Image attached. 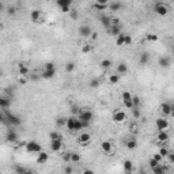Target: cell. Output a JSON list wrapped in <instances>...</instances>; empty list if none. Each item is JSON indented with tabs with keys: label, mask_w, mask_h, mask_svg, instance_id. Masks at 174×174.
<instances>
[{
	"label": "cell",
	"mask_w": 174,
	"mask_h": 174,
	"mask_svg": "<svg viewBox=\"0 0 174 174\" xmlns=\"http://www.w3.org/2000/svg\"><path fill=\"white\" fill-rule=\"evenodd\" d=\"M78 142H79L80 146H89L90 142H91V135L87 133V132H83V133H80V136L78 137Z\"/></svg>",
	"instance_id": "ba28073f"
},
{
	"label": "cell",
	"mask_w": 174,
	"mask_h": 174,
	"mask_svg": "<svg viewBox=\"0 0 174 174\" xmlns=\"http://www.w3.org/2000/svg\"><path fill=\"white\" fill-rule=\"evenodd\" d=\"M132 102H133V106L135 107H139L140 106V103H142V101H140V98H139L137 95H133L132 97Z\"/></svg>",
	"instance_id": "7bdbcfd3"
},
{
	"label": "cell",
	"mask_w": 174,
	"mask_h": 174,
	"mask_svg": "<svg viewBox=\"0 0 174 174\" xmlns=\"http://www.w3.org/2000/svg\"><path fill=\"white\" fill-rule=\"evenodd\" d=\"M156 140L160 143H165L169 140V135H167V132L166 131H160L156 133Z\"/></svg>",
	"instance_id": "d6986e66"
},
{
	"label": "cell",
	"mask_w": 174,
	"mask_h": 174,
	"mask_svg": "<svg viewBox=\"0 0 174 174\" xmlns=\"http://www.w3.org/2000/svg\"><path fill=\"white\" fill-rule=\"evenodd\" d=\"M122 166H124L125 173H127V171H132V170H133V163H132V160H129V159L124 160V163H122Z\"/></svg>",
	"instance_id": "f1b7e54d"
},
{
	"label": "cell",
	"mask_w": 174,
	"mask_h": 174,
	"mask_svg": "<svg viewBox=\"0 0 174 174\" xmlns=\"http://www.w3.org/2000/svg\"><path fill=\"white\" fill-rule=\"evenodd\" d=\"M165 173H166V169L162 165H159V166H156L153 169V174H165Z\"/></svg>",
	"instance_id": "e575fe53"
},
{
	"label": "cell",
	"mask_w": 174,
	"mask_h": 174,
	"mask_svg": "<svg viewBox=\"0 0 174 174\" xmlns=\"http://www.w3.org/2000/svg\"><path fill=\"white\" fill-rule=\"evenodd\" d=\"M160 112L163 116H173V112H171V105L167 102H163L160 105Z\"/></svg>",
	"instance_id": "8fae6325"
},
{
	"label": "cell",
	"mask_w": 174,
	"mask_h": 174,
	"mask_svg": "<svg viewBox=\"0 0 174 174\" xmlns=\"http://www.w3.org/2000/svg\"><path fill=\"white\" fill-rule=\"evenodd\" d=\"M110 16L109 15H101V18H100V21H101V23L103 25V27H106V30L110 27Z\"/></svg>",
	"instance_id": "cb8c5ba5"
},
{
	"label": "cell",
	"mask_w": 174,
	"mask_h": 174,
	"mask_svg": "<svg viewBox=\"0 0 174 174\" xmlns=\"http://www.w3.org/2000/svg\"><path fill=\"white\" fill-rule=\"evenodd\" d=\"M83 174H95V173H94V170H91V169H84V170H83Z\"/></svg>",
	"instance_id": "6f0895ef"
},
{
	"label": "cell",
	"mask_w": 174,
	"mask_h": 174,
	"mask_svg": "<svg viewBox=\"0 0 174 174\" xmlns=\"http://www.w3.org/2000/svg\"><path fill=\"white\" fill-rule=\"evenodd\" d=\"M146 39L150 41V42H155V41H158V36L154 34V33H148V34L146 36Z\"/></svg>",
	"instance_id": "f35d334b"
},
{
	"label": "cell",
	"mask_w": 174,
	"mask_h": 174,
	"mask_svg": "<svg viewBox=\"0 0 174 174\" xmlns=\"http://www.w3.org/2000/svg\"><path fill=\"white\" fill-rule=\"evenodd\" d=\"M14 14H15V8L14 7L8 8V15H14Z\"/></svg>",
	"instance_id": "91938a15"
},
{
	"label": "cell",
	"mask_w": 174,
	"mask_h": 174,
	"mask_svg": "<svg viewBox=\"0 0 174 174\" xmlns=\"http://www.w3.org/2000/svg\"><path fill=\"white\" fill-rule=\"evenodd\" d=\"M107 33H109L110 36L118 37L121 34V26H110V27L107 29Z\"/></svg>",
	"instance_id": "ac0fdd59"
},
{
	"label": "cell",
	"mask_w": 174,
	"mask_h": 174,
	"mask_svg": "<svg viewBox=\"0 0 174 174\" xmlns=\"http://www.w3.org/2000/svg\"><path fill=\"white\" fill-rule=\"evenodd\" d=\"M154 12L160 15V16H165V15H167V12H169V8H167V6L165 3L158 1V3L154 4Z\"/></svg>",
	"instance_id": "3957f363"
},
{
	"label": "cell",
	"mask_w": 174,
	"mask_h": 174,
	"mask_svg": "<svg viewBox=\"0 0 174 174\" xmlns=\"http://www.w3.org/2000/svg\"><path fill=\"white\" fill-rule=\"evenodd\" d=\"M30 18H32L33 22H38V19L41 18V11L39 10H33L30 12Z\"/></svg>",
	"instance_id": "d4e9b609"
},
{
	"label": "cell",
	"mask_w": 174,
	"mask_h": 174,
	"mask_svg": "<svg viewBox=\"0 0 174 174\" xmlns=\"http://www.w3.org/2000/svg\"><path fill=\"white\" fill-rule=\"evenodd\" d=\"M121 8H122V3H121V1H110L109 3L110 11H120Z\"/></svg>",
	"instance_id": "44dd1931"
},
{
	"label": "cell",
	"mask_w": 174,
	"mask_h": 174,
	"mask_svg": "<svg viewBox=\"0 0 174 174\" xmlns=\"http://www.w3.org/2000/svg\"><path fill=\"white\" fill-rule=\"evenodd\" d=\"M56 4L60 8H65V7H71L72 1H71V0H57Z\"/></svg>",
	"instance_id": "484cf974"
},
{
	"label": "cell",
	"mask_w": 174,
	"mask_h": 174,
	"mask_svg": "<svg viewBox=\"0 0 174 174\" xmlns=\"http://www.w3.org/2000/svg\"><path fill=\"white\" fill-rule=\"evenodd\" d=\"M76 120H78V118L75 117V116H71V117L67 118V125H65V127H67L68 131H71V132L75 131V124H76Z\"/></svg>",
	"instance_id": "4fadbf2b"
},
{
	"label": "cell",
	"mask_w": 174,
	"mask_h": 174,
	"mask_svg": "<svg viewBox=\"0 0 174 174\" xmlns=\"http://www.w3.org/2000/svg\"><path fill=\"white\" fill-rule=\"evenodd\" d=\"M148 165H150V167H151V169H154V167H156V166H159V162H156L155 159H153V158H151V159H150V162H148Z\"/></svg>",
	"instance_id": "c3c4849f"
},
{
	"label": "cell",
	"mask_w": 174,
	"mask_h": 174,
	"mask_svg": "<svg viewBox=\"0 0 174 174\" xmlns=\"http://www.w3.org/2000/svg\"><path fill=\"white\" fill-rule=\"evenodd\" d=\"M91 39H92V41H95V39H98V33L92 32V34H91Z\"/></svg>",
	"instance_id": "680465c9"
},
{
	"label": "cell",
	"mask_w": 174,
	"mask_h": 174,
	"mask_svg": "<svg viewBox=\"0 0 174 174\" xmlns=\"http://www.w3.org/2000/svg\"><path fill=\"white\" fill-rule=\"evenodd\" d=\"M116 44H117L118 46H122V45H125V34L124 33H121L120 36L116 38Z\"/></svg>",
	"instance_id": "836d02e7"
},
{
	"label": "cell",
	"mask_w": 174,
	"mask_h": 174,
	"mask_svg": "<svg viewBox=\"0 0 174 174\" xmlns=\"http://www.w3.org/2000/svg\"><path fill=\"white\" fill-rule=\"evenodd\" d=\"M100 84H101V82L98 78H94L90 80V87H91V89H97V87H100Z\"/></svg>",
	"instance_id": "8d00e7d4"
},
{
	"label": "cell",
	"mask_w": 174,
	"mask_h": 174,
	"mask_svg": "<svg viewBox=\"0 0 174 174\" xmlns=\"http://www.w3.org/2000/svg\"><path fill=\"white\" fill-rule=\"evenodd\" d=\"M171 112H173V116H174V102L171 103Z\"/></svg>",
	"instance_id": "6125c7cd"
},
{
	"label": "cell",
	"mask_w": 174,
	"mask_h": 174,
	"mask_svg": "<svg viewBox=\"0 0 174 174\" xmlns=\"http://www.w3.org/2000/svg\"><path fill=\"white\" fill-rule=\"evenodd\" d=\"M61 148H63V139H60V140H50V151L59 153Z\"/></svg>",
	"instance_id": "9c48e42d"
},
{
	"label": "cell",
	"mask_w": 174,
	"mask_h": 174,
	"mask_svg": "<svg viewBox=\"0 0 174 174\" xmlns=\"http://www.w3.org/2000/svg\"><path fill=\"white\" fill-rule=\"evenodd\" d=\"M56 125L57 127H65V125H67V118H64V117H59L56 120Z\"/></svg>",
	"instance_id": "74e56055"
},
{
	"label": "cell",
	"mask_w": 174,
	"mask_h": 174,
	"mask_svg": "<svg viewBox=\"0 0 174 174\" xmlns=\"http://www.w3.org/2000/svg\"><path fill=\"white\" fill-rule=\"evenodd\" d=\"M82 52L83 53H90V52H91V45H89V44L83 45L82 46Z\"/></svg>",
	"instance_id": "7dc6e473"
},
{
	"label": "cell",
	"mask_w": 174,
	"mask_h": 174,
	"mask_svg": "<svg viewBox=\"0 0 174 174\" xmlns=\"http://www.w3.org/2000/svg\"><path fill=\"white\" fill-rule=\"evenodd\" d=\"M125 146H127V148L128 150H135L136 147H137V142H136L135 137H131V139H128V140L125 142Z\"/></svg>",
	"instance_id": "7402d4cb"
},
{
	"label": "cell",
	"mask_w": 174,
	"mask_h": 174,
	"mask_svg": "<svg viewBox=\"0 0 174 174\" xmlns=\"http://www.w3.org/2000/svg\"><path fill=\"white\" fill-rule=\"evenodd\" d=\"M44 69H56V67H54V64L53 63H46L45 64V67H44Z\"/></svg>",
	"instance_id": "f5cc1de1"
},
{
	"label": "cell",
	"mask_w": 174,
	"mask_h": 174,
	"mask_svg": "<svg viewBox=\"0 0 174 174\" xmlns=\"http://www.w3.org/2000/svg\"><path fill=\"white\" fill-rule=\"evenodd\" d=\"M80 112H82V110L79 109L78 106H72V109H71V113H72V116H75V114H80Z\"/></svg>",
	"instance_id": "f907efd6"
},
{
	"label": "cell",
	"mask_w": 174,
	"mask_h": 174,
	"mask_svg": "<svg viewBox=\"0 0 174 174\" xmlns=\"http://www.w3.org/2000/svg\"><path fill=\"white\" fill-rule=\"evenodd\" d=\"M101 148H102L103 153L110 154L112 153V150H113V146H112V143H110L109 140H105V142L101 143Z\"/></svg>",
	"instance_id": "e0dca14e"
},
{
	"label": "cell",
	"mask_w": 174,
	"mask_h": 174,
	"mask_svg": "<svg viewBox=\"0 0 174 174\" xmlns=\"http://www.w3.org/2000/svg\"><path fill=\"white\" fill-rule=\"evenodd\" d=\"M153 159H155L156 162H159V163H162V162H163V156L160 155L159 153H156V154H154V155H153Z\"/></svg>",
	"instance_id": "f6af8a7d"
},
{
	"label": "cell",
	"mask_w": 174,
	"mask_h": 174,
	"mask_svg": "<svg viewBox=\"0 0 174 174\" xmlns=\"http://www.w3.org/2000/svg\"><path fill=\"white\" fill-rule=\"evenodd\" d=\"M128 72V67H127V64L125 63H121V64L117 65V74L118 75H124Z\"/></svg>",
	"instance_id": "4316f807"
},
{
	"label": "cell",
	"mask_w": 174,
	"mask_h": 174,
	"mask_svg": "<svg viewBox=\"0 0 174 174\" xmlns=\"http://www.w3.org/2000/svg\"><path fill=\"white\" fill-rule=\"evenodd\" d=\"M75 68H76V65H75L74 61H68L67 64H65V72L71 74V72H74V71H75Z\"/></svg>",
	"instance_id": "4dcf8cb0"
},
{
	"label": "cell",
	"mask_w": 174,
	"mask_h": 174,
	"mask_svg": "<svg viewBox=\"0 0 174 174\" xmlns=\"http://www.w3.org/2000/svg\"><path fill=\"white\" fill-rule=\"evenodd\" d=\"M23 174H33V171L32 170H29V169H26V171Z\"/></svg>",
	"instance_id": "94428289"
},
{
	"label": "cell",
	"mask_w": 174,
	"mask_h": 174,
	"mask_svg": "<svg viewBox=\"0 0 174 174\" xmlns=\"http://www.w3.org/2000/svg\"><path fill=\"white\" fill-rule=\"evenodd\" d=\"M158 63H159V67L160 68H169L171 65L170 57H167V56H160L159 60H158Z\"/></svg>",
	"instance_id": "30bf717a"
},
{
	"label": "cell",
	"mask_w": 174,
	"mask_h": 174,
	"mask_svg": "<svg viewBox=\"0 0 174 174\" xmlns=\"http://www.w3.org/2000/svg\"><path fill=\"white\" fill-rule=\"evenodd\" d=\"M71 162H74V163H79V162H80V155H79L78 153H72Z\"/></svg>",
	"instance_id": "60d3db41"
},
{
	"label": "cell",
	"mask_w": 174,
	"mask_h": 174,
	"mask_svg": "<svg viewBox=\"0 0 174 174\" xmlns=\"http://www.w3.org/2000/svg\"><path fill=\"white\" fill-rule=\"evenodd\" d=\"M14 169H15V171H16V174H23V173L26 171V169H25V167L18 166V165H15V166H14Z\"/></svg>",
	"instance_id": "bcb514c9"
},
{
	"label": "cell",
	"mask_w": 174,
	"mask_h": 174,
	"mask_svg": "<svg viewBox=\"0 0 174 174\" xmlns=\"http://www.w3.org/2000/svg\"><path fill=\"white\" fill-rule=\"evenodd\" d=\"M4 114H6V117H7V121H8V124H11V125H21V122H22V120H21V117H18L16 114H14V113H10L8 110H1Z\"/></svg>",
	"instance_id": "7a4b0ae2"
},
{
	"label": "cell",
	"mask_w": 174,
	"mask_h": 174,
	"mask_svg": "<svg viewBox=\"0 0 174 174\" xmlns=\"http://www.w3.org/2000/svg\"><path fill=\"white\" fill-rule=\"evenodd\" d=\"M169 120H166L165 117H159V118H156V121H155V127H156V129H158V132H160V131H166L167 128H169Z\"/></svg>",
	"instance_id": "277c9868"
},
{
	"label": "cell",
	"mask_w": 174,
	"mask_h": 174,
	"mask_svg": "<svg viewBox=\"0 0 174 174\" xmlns=\"http://www.w3.org/2000/svg\"><path fill=\"white\" fill-rule=\"evenodd\" d=\"M132 44V37L125 34V45H131Z\"/></svg>",
	"instance_id": "11a10c76"
},
{
	"label": "cell",
	"mask_w": 174,
	"mask_h": 174,
	"mask_svg": "<svg viewBox=\"0 0 174 174\" xmlns=\"http://www.w3.org/2000/svg\"><path fill=\"white\" fill-rule=\"evenodd\" d=\"M140 174H147V173H146L144 170H140Z\"/></svg>",
	"instance_id": "be15d7a7"
},
{
	"label": "cell",
	"mask_w": 174,
	"mask_h": 174,
	"mask_svg": "<svg viewBox=\"0 0 174 174\" xmlns=\"http://www.w3.org/2000/svg\"><path fill=\"white\" fill-rule=\"evenodd\" d=\"M78 33H79V36L83 37V38H89V37H91L92 30L89 25H82L80 27H79Z\"/></svg>",
	"instance_id": "8992f818"
},
{
	"label": "cell",
	"mask_w": 174,
	"mask_h": 174,
	"mask_svg": "<svg viewBox=\"0 0 174 174\" xmlns=\"http://www.w3.org/2000/svg\"><path fill=\"white\" fill-rule=\"evenodd\" d=\"M125 174H133V173H132V171H127V173H125Z\"/></svg>",
	"instance_id": "e7e4bbea"
},
{
	"label": "cell",
	"mask_w": 174,
	"mask_h": 174,
	"mask_svg": "<svg viewBox=\"0 0 174 174\" xmlns=\"http://www.w3.org/2000/svg\"><path fill=\"white\" fill-rule=\"evenodd\" d=\"M18 71H19V74L22 75V76H26V75H29V68H27V65H25V64H19V67H18Z\"/></svg>",
	"instance_id": "f546056e"
},
{
	"label": "cell",
	"mask_w": 174,
	"mask_h": 174,
	"mask_svg": "<svg viewBox=\"0 0 174 174\" xmlns=\"http://www.w3.org/2000/svg\"><path fill=\"white\" fill-rule=\"evenodd\" d=\"M92 7L95 8L97 11H105L109 8V3H101V1H95Z\"/></svg>",
	"instance_id": "ffe728a7"
},
{
	"label": "cell",
	"mask_w": 174,
	"mask_h": 174,
	"mask_svg": "<svg viewBox=\"0 0 174 174\" xmlns=\"http://www.w3.org/2000/svg\"><path fill=\"white\" fill-rule=\"evenodd\" d=\"M71 155H72V153L65 151V153L63 154V160H64V162H71Z\"/></svg>",
	"instance_id": "ee69618b"
},
{
	"label": "cell",
	"mask_w": 174,
	"mask_h": 174,
	"mask_svg": "<svg viewBox=\"0 0 174 174\" xmlns=\"http://www.w3.org/2000/svg\"><path fill=\"white\" fill-rule=\"evenodd\" d=\"M49 137H50V140H60V139H63L60 133H59V132H56V131H52V132H50V133H49Z\"/></svg>",
	"instance_id": "d590c367"
},
{
	"label": "cell",
	"mask_w": 174,
	"mask_h": 174,
	"mask_svg": "<svg viewBox=\"0 0 174 174\" xmlns=\"http://www.w3.org/2000/svg\"><path fill=\"white\" fill-rule=\"evenodd\" d=\"M26 153H36V154H39V153H42V147H41V144H39L38 142H34V140H32V142H27L26 143Z\"/></svg>",
	"instance_id": "6da1fadb"
},
{
	"label": "cell",
	"mask_w": 174,
	"mask_h": 174,
	"mask_svg": "<svg viewBox=\"0 0 174 174\" xmlns=\"http://www.w3.org/2000/svg\"><path fill=\"white\" fill-rule=\"evenodd\" d=\"M44 79L49 80V79H53L56 76V69H44L42 75H41Z\"/></svg>",
	"instance_id": "9a60e30c"
},
{
	"label": "cell",
	"mask_w": 174,
	"mask_h": 174,
	"mask_svg": "<svg viewBox=\"0 0 174 174\" xmlns=\"http://www.w3.org/2000/svg\"><path fill=\"white\" fill-rule=\"evenodd\" d=\"M6 140L8 143H16L18 142V133L15 131H8L7 136H6Z\"/></svg>",
	"instance_id": "5bb4252c"
},
{
	"label": "cell",
	"mask_w": 174,
	"mask_h": 174,
	"mask_svg": "<svg viewBox=\"0 0 174 174\" xmlns=\"http://www.w3.org/2000/svg\"><path fill=\"white\" fill-rule=\"evenodd\" d=\"M158 153H159L160 155L163 156V158H167V156H169V154H170V151H169V150H167L166 147H160Z\"/></svg>",
	"instance_id": "ab89813d"
},
{
	"label": "cell",
	"mask_w": 174,
	"mask_h": 174,
	"mask_svg": "<svg viewBox=\"0 0 174 174\" xmlns=\"http://www.w3.org/2000/svg\"><path fill=\"white\" fill-rule=\"evenodd\" d=\"M110 26H120V21L117 18H112L110 19Z\"/></svg>",
	"instance_id": "816d5d0a"
},
{
	"label": "cell",
	"mask_w": 174,
	"mask_h": 174,
	"mask_svg": "<svg viewBox=\"0 0 174 174\" xmlns=\"http://www.w3.org/2000/svg\"><path fill=\"white\" fill-rule=\"evenodd\" d=\"M121 97H122V102H124V101H132V97L133 95H132L129 91H124Z\"/></svg>",
	"instance_id": "b9f144b4"
},
{
	"label": "cell",
	"mask_w": 174,
	"mask_h": 174,
	"mask_svg": "<svg viewBox=\"0 0 174 174\" xmlns=\"http://www.w3.org/2000/svg\"><path fill=\"white\" fill-rule=\"evenodd\" d=\"M167 158H169V162H170V163H174V153H170Z\"/></svg>",
	"instance_id": "9f6ffc18"
},
{
	"label": "cell",
	"mask_w": 174,
	"mask_h": 174,
	"mask_svg": "<svg viewBox=\"0 0 174 174\" xmlns=\"http://www.w3.org/2000/svg\"><path fill=\"white\" fill-rule=\"evenodd\" d=\"M48 159H49V154L45 153V151H42V153H39V154H38V158H37V163H38V165L46 163V162H48Z\"/></svg>",
	"instance_id": "2e32d148"
},
{
	"label": "cell",
	"mask_w": 174,
	"mask_h": 174,
	"mask_svg": "<svg viewBox=\"0 0 174 174\" xmlns=\"http://www.w3.org/2000/svg\"><path fill=\"white\" fill-rule=\"evenodd\" d=\"M131 112H132L133 118H136V120H139V118L142 117V110H140V107H133Z\"/></svg>",
	"instance_id": "1f68e13d"
},
{
	"label": "cell",
	"mask_w": 174,
	"mask_h": 174,
	"mask_svg": "<svg viewBox=\"0 0 174 174\" xmlns=\"http://www.w3.org/2000/svg\"><path fill=\"white\" fill-rule=\"evenodd\" d=\"M120 75L118 74H112V75H109V82L112 83V84H117L118 82H120Z\"/></svg>",
	"instance_id": "83f0119b"
},
{
	"label": "cell",
	"mask_w": 174,
	"mask_h": 174,
	"mask_svg": "<svg viewBox=\"0 0 174 174\" xmlns=\"http://www.w3.org/2000/svg\"><path fill=\"white\" fill-rule=\"evenodd\" d=\"M125 120H127V114H125L124 110H116V112L113 113V121L114 122L120 124V122H124Z\"/></svg>",
	"instance_id": "52a82bcc"
},
{
	"label": "cell",
	"mask_w": 174,
	"mask_h": 174,
	"mask_svg": "<svg viewBox=\"0 0 174 174\" xmlns=\"http://www.w3.org/2000/svg\"><path fill=\"white\" fill-rule=\"evenodd\" d=\"M101 68H103V69H109L110 67H112V60H109V59H105V60L101 61Z\"/></svg>",
	"instance_id": "d6a6232c"
},
{
	"label": "cell",
	"mask_w": 174,
	"mask_h": 174,
	"mask_svg": "<svg viewBox=\"0 0 174 174\" xmlns=\"http://www.w3.org/2000/svg\"><path fill=\"white\" fill-rule=\"evenodd\" d=\"M148 60H150V54L147 53V52H143V53L140 54V57H139V64L146 65L147 63H148Z\"/></svg>",
	"instance_id": "603a6c76"
},
{
	"label": "cell",
	"mask_w": 174,
	"mask_h": 174,
	"mask_svg": "<svg viewBox=\"0 0 174 174\" xmlns=\"http://www.w3.org/2000/svg\"><path fill=\"white\" fill-rule=\"evenodd\" d=\"M72 171H74V169H72L71 166H65L64 167V173L65 174H72Z\"/></svg>",
	"instance_id": "db71d44e"
},
{
	"label": "cell",
	"mask_w": 174,
	"mask_h": 174,
	"mask_svg": "<svg viewBox=\"0 0 174 174\" xmlns=\"http://www.w3.org/2000/svg\"><path fill=\"white\" fill-rule=\"evenodd\" d=\"M69 15H71V19H74V21H76V19L79 18V14L76 10H72L71 12H69Z\"/></svg>",
	"instance_id": "681fc988"
},
{
	"label": "cell",
	"mask_w": 174,
	"mask_h": 174,
	"mask_svg": "<svg viewBox=\"0 0 174 174\" xmlns=\"http://www.w3.org/2000/svg\"><path fill=\"white\" fill-rule=\"evenodd\" d=\"M11 106V97H1L0 98V107L1 110H7Z\"/></svg>",
	"instance_id": "7c38bea8"
},
{
	"label": "cell",
	"mask_w": 174,
	"mask_h": 174,
	"mask_svg": "<svg viewBox=\"0 0 174 174\" xmlns=\"http://www.w3.org/2000/svg\"><path fill=\"white\" fill-rule=\"evenodd\" d=\"M79 120L84 121V122H90V121H92V118H94V114H92L91 110L89 109H84L80 112V114H79Z\"/></svg>",
	"instance_id": "5b68a950"
}]
</instances>
